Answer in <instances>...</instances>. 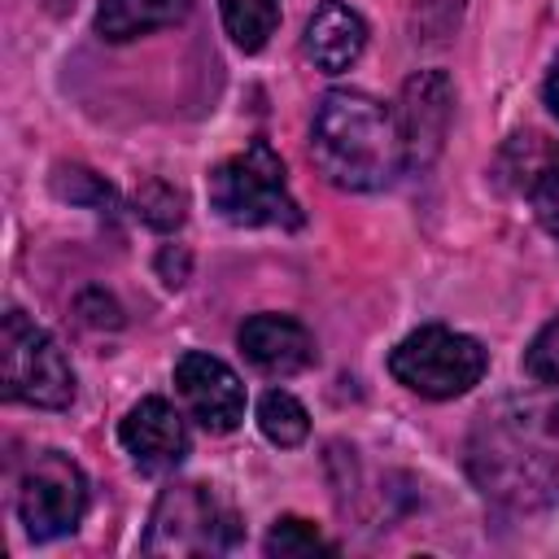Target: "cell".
Returning <instances> with one entry per match:
<instances>
[{
	"label": "cell",
	"instance_id": "6da1fadb",
	"mask_svg": "<svg viewBox=\"0 0 559 559\" xmlns=\"http://www.w3.org/2000/svg\"><path fill=\"white\" fill-rule=\"evenodd\" d=\"M310 157L332 188L376 192L393 183L402 162L397 118L367 92L336 87L319 100L310 127Z\"/></svg>",
	"mask_w": 559,
	"mask_h": 559
},
{
	"label": "cell",
	"instance_id": "7a4b0ae2",
	"mask_svg": "<svg viewBox=\"0 0 559 559\" xmlns=\"http://www.w3.org/2000/svg\"><path fill=\"white\" fill-rule=\"evenodd\" d=\"M210 205L236 227H301L284 162L266 140H249L236 157L210 170Z\"/></svg>",
	"mask_w": 559,
	"mask_h": 559
},
{
	"label": "cell",
	"instance_id": "3957f363",
	"mask_svg": "<svg viewBox=\"0 0 559 559\" xmlns=\"http://www.w3.org/2000/svg\"><path fill=\"white\" fill-rule=\"evenodd\" d=\"M485 349L476 336L428 323L419 332H411L406 341L393 345L389 354V371L397 384H406L419 397L445 402V397H463L467 389L480 384L485 376Z\"/></svg>",
	"mask_w": 559,
	"mask_h": 559
},
{
	"label": "cell",
	"instance_id": "277c9868",
	"mask_svg": "<svg viewBox=\"0 0 559 559\" xmlns=\"http://www.w3.org/2000/svg\"><path fill=\"white\" fill-rule=\"evenodd\" d=\"M240 537V524L231 507H223L205 485L197 480H175L162 489L148 533H144V555H223Z\"/></svg>",
	"mask_w": 559,
	"mask_h": 559
},
{
	"label": "cell",
	"instance_id": "5b68a950",
	"mask_svg": "<svg viewBox=\"0 0 559 559\" xmlns=\"http://www.w3.org/2000/svg\"><path fill=\"white\" fill-rule=\"evenodd\" d=\"M0 354H4V393L13 402L39 406V411H61L74 402V371L61 354V345L26 319L17 306L4 310L0 328Z\"/></svg>",
	"mask_w": 559,
	"mask_h": 559
},
{
	"label": "cell",
	"instance_id": "8992f818",
	"mask_svg": "<svg viewBox=\"0 0 559 559\" xmlns=\"http://www.w3.org/2000/svg\"><path fill=\"white\" fill-rule=\"evenodd\" d=\"M472 472L498 502L542 507L559 498V454H542L520 428H485L472 445Z\"/></svg>",
	"mask_w": 559,
	"mask_h": 559
},
{
	"label": "cell",
	"instance_id": "52a82bcc",
	"mask_svg": "<svg viewBox=\"0 0 559 559\" xmlns=\"http://www.w3.org/2000/svg\"><path fill=\"white\" fill-rule=\"evenodd\" d=\"M83 511H87L83 467L61 450L35 454L31 467L22 472V485H17V520H22L26 537L31 542H57V537L79 528Z\"/></svg>",
	"mask_w": 559,
	"mask_h": 559
},
{
	"label": "cell",
	"instance_id": "ba28073f",
	"mask_svg": "<svg viewBox=\"0 0 559 559\" xmlns=\"http://www.w3.org/2000/svg\"><path fill=\"white\" fill-rule=\"evenodd\" d=\"M397 135H402V162L406 170H428L450 135L454 118V83L445 70H415L402 83L397 100Z\"/></svg>",
	"mask_w": 559,
	"mask_h": 559
},
{
	"label": "cell",
	"instance_id": "9c48e42d",
	"mask_svg": "<svg viewBox=\"0 0 559 559\" xmlns=\"http://www.w3.org/2000/svg\"><path fill=\"white\" fill-rule=\"evenodd\" d=\"M175 389L205 432H231L245 419V384L214 354L183 349L175 362Z\"/></svg>",
	"mask_w": 559,
	"mask_h": 559
},
{
	"label": "cell",
	"instance_id": "30bf717a",
	"mask_svg": "<svg viewBox=\"0 0 559 559\" xmlns=\"http://www.w3.org/2000/svg\"><path fill=\"white\" fill-rule=\"evenodd\" d=\"M118 441L140 472H170L188 454V428L166 397H140L122 415Z\"/></svg>",
	"mask_w": 559,
	"mask_h": 559
},
{
	"label": "cell",
	"instance_id": "8fae6325",
	"mask_svg": "<svg viewBox=\"0 0 559 559\" xmlns=\"http://www.w3.org/2000/svg\"><path fill=\"white\" fill-rule=\"evenodd\" d=\"M240 354L266 376H293L314 362V336L288 314H253L236 332Z\"/></svg>",
	"mask_w": 559,
	"mask_h": 559
},
{
	"label": "cell",
	"instance_id": "7c38bea8",
	"mask_svg": "<svg viewBox=\"0 0 559 559\" xmlns=\"http://www.w3.org/2000/svg\"><path fill=\"white\" fill-rule=\"evenodd\" d=\"M502 162H507V175L520 188V197H528L533 218L550 236H559V148L528 131L507 144Z\"/></svg>",
	"mask_w": 559,
	"mask_h": 559
},
{
	"label": "cell",
	"instance_id": "4fadbf2b",
	"mask_svg": "<svg viewBox=\"0 0 559 559\" xmlns=\"http://www.w3.org/2000/svg\"><path fill=\"white\" fill-rule=\"evenodd\" d=\"M367 48V22L345 0H323L306 22V57L323 74L349 70Z\"/></svg>",
	"mask_w": 559,
	"mask_h": 559
},
{
	"label": "cell",
	"instance_id": "5bb4252c",
	"mask_svg": "<svg viewBox=\"0 0 559 559\" xmlns=\"http://www.w3.org/2000/svg\"><path fill=\"white\" fill-rule=\"evenodd\" d=\"M192 13V0H100L96 4V35L109 44L140 39L148 31L175 26Z\"/></svg>",
	"mask_w": 559,
	"mask_h": 559
},
{
	"label": "cell",
	"instance_id": "9a60e30c",
	"mask_svg": "<svg viewBox=\"0 0 559 559\" xmlns=\"http://www.w3.org/2000/svg\"><path fill=\"white\" fill-rule=\"evenodd\" d=\"M218 9L231 44L245 52H258L280 26V0H218Z\"/></svg>",
	"mask_w": 559,
	"mask_h": 559
},
{
	"label": "cell",
	"instance_id": "2e32d148",
	"mask_svg": "<svg viewBox=\"0 0 559 559\" xmlns=\"http://www.w3.org/2000/svg\"><path fill=\"white\" fill-rule=\"evenodd\" d=\"M258 428H262V437L271 445L293 450V445H301L310 437V415H306V406L288 389H271L258 402Z\"/></svg>",
	"mask_w": 559,
	"mask_h": 559
},
{
	"label": "cell",
	"instance_id": "e0dca14e",
	"mask_svg": "<svg viewBox=\"0 0 559 559\" xmlns=\"http://www.w3.org/2000/svg\"><path fill=\"white\" fill-rule=\"evenodd\" d=\"M336 546L301 515H280L266 533V555L275 559H310V555H332Z\"/></svg>",
	"mask_w": 559,
	"mask_h": 559
},
{
	"label": "cell",
	"instance_id": "ac0fdd59",
	"mask_svg": "<svg viewBox=\"0 0 559 559\" xmlns=\"http://www.w3.org/2000/svg\"><path fill=\"white\" fill-rule=\"evenodd\" d=\"M135 214L157 231H175L183 223V192L170 188L166 179H144L135 188Z\"/></svg>",
	"mask_w": 559,
	"mask_h": 559
},
{
	"label": "cell",
	"instance_id": "d6986e66",
	"mask_svg": "<svg viewBox=\"0 0 559 559\" xmlns=\"http://www.w3.org/2000/svg\"><path fill=\"white\" fill-rule=\"evenodd\" d=\"M524 376L533 384H559V314L524 349Z\"/></svg>",
	"mask_w": 559,
	"mask_h": 559
},
{
	"label": "cell",
	"instance_id": "ffe728a7",
	"mask_svg": "<svg viewBox=\"0 0 559 559\" xmlns=\"http://www.w3.org/2000/svg\"><path fill=\"white\" fill-rule=\"evenodd\" d=\"M52 188H57V197H66V201H74V205H109L114 201V192H109V183L100 179V175H92V170H83V166H61L57 175H52Z\"/></svg>",
	"mask_w": 559,
	"mask_h": 559
},
{
	"label": "cell",
	"instance_id": "44dd1931",
	"mask_svg": "<svg viewBox=\"0 0 559 559\" xmlns=\"http://www.w3.org/2000/svg\"><path fill=\"white\" fill-rule=\"evenodd\" d=\"M406 9H411V26H415L424 39H441V35H450V26L459 22L463 0H406Z\"/></svg>",
	"mask_w": 559,
	"mask_h": 559
},
{
	"label": "cell",
	"instance_id": "7402d4cb",
	"mask_svg": "<svg viewBox=\"0 0 559 559\" xmlns=\"http://www.w3.org/2000/svg\"><path fill=\"white\" fill-rule=\"evenodd\" d=\"M79 314H83V323H92V328H118V323H122L118 301H114L109 293H100V288H87V293L79 297Z\"/></svg>",
	"mask_w": 559,
	"mask_h": 559
},
{
	"label": "cell",
	"instance_id": "603a6c76",
	"mask_svg": "<svg viewBox=\"0 0 559 559\" xmlns=\"http://www.w3.org/2000/svg\"><path fill=\"white\" fill-rule=\"evenodd\" d=\"M157 266H162V280H166L170 288H179V284H183V275H188V253H183V249H175V245H166V249H162V258H157Z\"/></svg>",
	"mask_w": 559,
	"mask_h": 559
},
{
	"label": "cell",
	"instance_id": "cb8c5ba5",
	"mask_svg": "<svg viewBox=\"0 0 559 559\" xmlns=\"http://www.w3.org/2000/svg\"><path fill=\"white\" fill-rule=\"evenodd\" d=\"M542 96H546V105H550V114L559 118V57L550 61V74H546V87H542Z\"/></svg>",
	"mask_w": 559,
	"mask_h": 559
},
{
	"label": "cell",
	"instance_id": "d4e9b609",
	"mask_svg": "<svg viewBox=\"0 0 559 559\" xmlns=\"http://www.w3.org/2000/svg\"><path fill=\"white\" fill-rule=\"evenodd\" d=\"M546 437L559 445V397L550 402V411H546Z\"/></svg>",
	"mask_w": 559,
	"mask_h": 559
}]
</instances>
